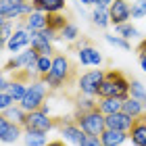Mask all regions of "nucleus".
I'll use <instances>...</instances> for the list:
<instances>
[{"label": "nucleus", "instance_id": "f257e3e1", "mask_svg": "<svg viewBox=\"0 0 146 146\" xmlns=\"http://www.w3.org/2000/svg\"><path fill=\"white\" fill-rule=\"evenodd\" d=\"M98 98H121V100H127L129 98V79L121 71H115V69L107 71V77H104V82L100 86Z\"/></svg>", "mask_w": 146, "mask_h": 146}, {"label": "nucleus", "instance_id": "f03ea898", "mask_svg": "<svg viewBox=\"0 0 146 146\" xmlns=\"http://www.w3.org/2000/svg\"><path fill=\"white\" fill-rule=\"evenodd\" d=\"M73 77V65L69 63V58L65 54H56L52 56V69L48 75L42 77V82L48 86L50 90H58Z\"/></svg>", "mask_w": 146, "mask_h": 146}, {"label": "nucleus", "instance_id": "7ed1b4c3", "mask_svg": "<svg viewBox=\"0 0 146 146\" xmlns=\"http://www.w3.org/2000/svg\"><path fill=\"white\" fill-rule=\"evenodd\" d=\"M75 123L84 129L86 136H94L100 138L107 129V123H104V115L98 109L90 111V113H75Z\"/></svg>", "mask_w": 146, "mask_h": 146}, {"label": "nucleus", "instance_id": "20e7f679", "mask_svg": "<svg viewBox=\"0 0 146 146\" xmlns=\"http://www.w3.org/2000/svg\"><path fill=\"white\" fill-rule=\"evenodd\" d=\"M34 13V4L29 0H0V21H13L19 17H29Z\"/></svg>", "mask_w": 146, "mask_h": 146}, {"label": "nucleus", "instance_id": "39448f33", "mask_svg": "<svg viewBox=\"0 0 146 146\" xmlns=\"http://www.w3.org/2000/svg\"><path fill=\"white\" fill-rule=\"evenodd\" d=\"M46 96H48V86H46L42 79L40 82H31L29 88H27V94L19 107H21L25 113H34V111H40V107L46 102Z\"/></svg>", "mask_w": 146, "mask_h": 146}, {"label": "nucleus", "instance_id": "423d86ee", "mask_svg": "<svg viewBox=\"0 0 146 146\" xmlns=\"http://www.w3.org/2000/svg\"><path fill=\"white\" fill-rule=\"evenodd\" d=\"M38 56H40V54L29 46V48H25L23 52H19L17 56H13L11 61H6V63H4V71H6V73H15V71H19V69H23V71L27 69L29 73H38V71H36V61H38Z\"/></svg>", "mask_w": 146, "mask_h": 146}, {"label": "nucleus", "instance_id": "0eeeda50", "mask_svg": "<svg viewBox=\"0 0 146 146\" xmlns=\"http://www.w3.org/2000/svg\"><path fill=\"white\" fill-rule=\"evenodd\" d=\"M104 77H107V73L102 69H92V71L84 73V75L77 79V88L84 96L94 98V96H98V92H100V86L104 82Z\"/></svg>", "mask_w": 146, "mask_h": 146}, {"label": "nucleus", "instance_id": "6e6552de", "mask_svg": "<svg viewBox=\"0 0 146 146\" xmlns=\"http://www.w3.org/2000/svg\"><path fill=\"white\" fill-rule=\"evenodd\" d=\"M52 127H56V123L52 121L48 115H44L42 111L27 113L25 123H23V129H25V131H40V134H48Z\"/></svg>", "mask_w": 146, "mask_h": 146}, {"label": "nucleus", "instance_id": "1a4fd4ad", "mask_svg": "<svg viewBox=\"0 0 146 146\" xmlns=\"http://www.w3.org/2000/svg\"><path fill=\"white\" fill-rule=\"evenodd\" d=\"M77 58H79V63H82L84 67H90V65L92 67H100L102 65V54L88 42V40L77 46Z\"/></svg>", "mask_w": 146, "mask_h": 146}, {"label": "nucleus", "instance_id": "9d476101", "mask_svg": "<svg viewBox=\"0 0 146 146\" xmlns=\"http://www.w3.org/2000/svg\"><path fill=\"white\" fill-rule=\"evenodd\" d=\"M27 46H31V34L25 29V23H21V25L15 29V34L11 36V40L6 42V50L15 54V52L27 48Z\"/></svg>", "mask_w": 146, "mask_h": 146}, {"label": "nucleus", "instance_id": "9b49d317", "mask_svg": "<svg viewBox=\"0 0 146 146\" xmlns=\"http://www.w3.org/2000/svg\"><path fill=\"white\" fill-rule=\"evenodd\" d=\"M104 123H107V129H117V131H125V134H129L131 127H134L136 119L125 115V113H115V115H107L104 117Z\"/></svg>", "mask_w": 146, "mask_h": 146}, {"label": "nucleus", "instance_id": "f8f14e48", "mask_svg": "<svg viewBox=\"0 0 146 146\" xmlns=\"http://www.w3.org/2000/svg\"><path fill=\"white\" fill-rule=\"evenodd\" d=\"M111 23L115 25H123V23H127V19L131 17V4L127 2V0H115V2L111 4Z\"/></svg>", "mask_w": 146, "mask_h": 146}, {"label": "nucleus", "instance_id": "ddd939ff", "mask_svg": "<svg viewBox=\"0 0 146 146\" xmlns=\"http://www.w3.org/2000/svg\"><path fill=\"white\" fill-rule=\"evenodd\" d=\"M21 129H23V125L13 123V121H9V119H0V140H2L4 144L17 142L19 138L23 136Z\"/></svg>", "mask_w": 146, "mask_h": 146}, {"label": "nucleus", "instance_id": "4468645a", "mask_svg": "<svg viewBox=\"0 0 146 146\" xmlns=\"http://www.w3.org/2000/svg\"><path fill=\"white\" fill-rule=\"evenodd\" d=\"M25 23V29L27 31H44L46 27H48V15L42 11H34L29 17L23 19Z\"/></svg>", "mask_w": 146, "mask_h": 146}, {"label": "nucleus", "instance_id": "2eb2a0df", "mask_svg": "<svg viewBox=\"0 0 146 146\" xmlns=\"http://www.w3.org/2000/svg\"><path fill=\"white\" fill-rule=\"evenodd\" d=\"M29 34H31V48H34L40 56H52V52H54L52 42H48V40L44 38L42 31H29Z\"/></svg>", "mask_w": 146, "mask_h": 146}, {"label": "nucleus", "instance_id": "dca6fc26", "mask_svg": "<svg viewBox=\"0 0 146 146\" xmlns=\"http://www.w3.org/2000/svg\"><path fill=\"white\" fill-rule=\"evenodd\" d=\"M61 136L65 138V142L75 144V146H79V144L84 142V138H86L84 129L79 127L77 123H67V125H63V127H61Z\"/></svg>", "mask_w": 146, "mask_h": 146}, {"label": "nucleus", "instance_id": "f3484780", "mask_svg": "<svg viewBox=\"0 0 146 146\" xmlns=\"http://www.w3.org/2000/svg\"><path fill=\"white\" fill-rule=\"evenodd\" d=\"M129 140L134 146H146V117L136 119L134 127L129 131Z\"/></svg>", "mask_w": 146, "mask_h": 146}, {"label": "nucleus", "instance_id": "a211bd4d", "mask_svg": "<svg viewBox=\"0 0 146 146\" xmlns=\"http://www.w3.org/2000/svg\"><path fill=\"white\" fill-rule=\"evenodd\" d=\"M31 4H34V11H42L46 15L63 13L65 9V0H31Z\"/></svg>", "mask_w": 146, "mask_h": 146}, {"label": "nucleus", "instance_id": "6ab92c4d", "mask_svg": "<svg viewBox=\"0 0 146 146\" xmlns=\"http://www.w3.org/2000/svg\"><path fill=\"white\" fill-rule=\"evenodd\" d=\"M98 111H100L104 117L107 115H115V113H121L123 111V100L121 98H100Z\"/></svg>", "mask_w": 146, "mask_h": 146}, {"label": "nucleus", "instance_id": "aec40b11", "mask_svg": "<svg viewBox=\"0 0 146 146\" xmlns=\"http://www.w3.org/2000/svg\"><path fill=\"white\" fill-rule=\"evenodd\" d=\"M129 138V134L125 131H117V129H104V134L100 136V140L104 146H123V142Z\"/></svg>", "mask_w": 146, "mask_h": 146}, {"label": "nucleus", "instance_id": "412c9836", "mask_svg": "<svg viewBox=\"0 0 146 146\" xmlns=\"http://www.w3.org/2000/svg\"><path fill=\"white\" fill-rule=\"evenodd\" d=\"M123 113L129 115V117H134V119H140V117H144V104L129 96L127 100H123Z\"/></svg>", "mask_w": 146, "mask_h": 146}, {"label": "nucleus", "instance_id": "4be33fe9", "mask_svg": "<svg viewBox=\"0 0 146 146\" xmlns=\"http://www.w3.org/2000/svg\"><path fill=\"white\" fill-rule=\"evenodd\" d=\"M92 23L96 25V27H107V25H111V13L107 9H98V6H94V11H92Z\"/></svg>", "mask_w": 146, "mask_h": 146}, {"label": "nucleus", "instance_id": "5701e85b", "mask_svg": "<svg viewBox=\"0 0 146 146\" xmlns=\"http://www.w3.org/2000/svg\"><path fill=\"white\" fill-rule=\"evenodd\" d=\"M25 117H27V113H25L21 107H11V109L2 111V119H9V121L19 123V125L25 123Z\"/></svg>", "mask_w": 146, "mask_h": 146}, {"label": "nucleus", "instance_id": "b1692460", "mask_svg": "<svg viewBox=\"0 0 146 146\" xmlns=\"http://www.w3.org/2000/svg\"><path fill=\"white\" fill-rule=\"evenodd\" d=\"M67 17L63 15V13H52V15H48V29L56 31V34H61V31L67 27Z\"/></svg>", "mask_w": 146, "mask_h": 146}, {"label": "nucleus", "instance_id": "393cba45", "mask_svg": "<svg viewBox=\"0 0 146 146\" xmlns=\"http://www.w3.org/2000/svg\"><path fill=\"white\" fill-rule=\"evenodd\" d=\"M129 96L136 98V100H140L146 107V88H144L142 82H138V79H131L129 82Z\"/></svg>", "mask_w": 146, "mask_h": 146}, {"label": "nucleus", "instance_id": "a878e982", "mask_svg": "<svg viewBox=\"0 0 146 146\" xmlns=\"http://www.w3.org/2000/svg\"><path fill=\"white\" fill-rule=\"evenodd\" d=\"M27 88H29L27 84L13 79V82H11V90H9V94H11L13 98H15V102H21L23 98H25V94H27Z\"/></svg>", "mask_w": 146, "mask_h": 146}, {"label": "nucleus", "instance_id": "bb28decb", "mask_svg": "<svg viewBox=\"0 0 146 146\" xmlns=\"http://www.w3.org/2000/svg\"><path fill=\"white\" fill-rule=\"evenodd\" d=\"M25 146H46V134H40V131H25L23 136Z\"/></svg>", "mask_w": 146, "mask_h": 146}, {"label": "nucleus", "instance_id": "cd10ccee", "mask_svg": "<svg viewBox=\"0 0 146 146\" xmlns=\"http://www.w3.org/2000/svg\"><path fill=\"white\" fill-rule=\"evenodd\" d=\"M15 29L17 27H15L13 21H0V44H2V48H6V42L15 34Z\"/></svg>", "mask_w": 146, "mask_h": 146}, {"label": "nucleus", "instance_id": "c85d7f7f", "mask_svg": "<svg viewBox=\"0 0 146 146\" xmlns=\"http://www.w3.org/2000/svg\"><path fill=\"white\" fill-rule=\"evenodd\" d=\"M117 36H121L125 40H134V38H140V31H138V27H134L131 23H123V25H117L115 27Z\"/></svg>", "mask_w": 146, "mask_h": 146}, {"label": "nucleus", "instance_id": "c756f323", "mask_svg": "<svg viewBox=\"0 0 146 146\" xmlns=\"http://www.w3.org/2000/svg\"><path fill=\"white\" fill-rule=\"evenodd\" d=\"M75 107H77V113H90V111L98 109V104L94 102L92 96H79L75 100Z\"/></svg>", "mask_w": 146, "mask_h": 146}, {"label": "nucleus", "instance_id": "7c9ffc66", "mask_svg": "<svg viewBox=\"0 0 146 146\" xmlns=\"http://www.w3.org/2000/svg\"><path fill=\"white\" fill-rule=\"evenodd\" d=\"M104 40L111 44V46H115V48H121V50H131V44H129V40H125L121 36H115V34H107L104 36Z\"/></svg>", "mask_w": 146, "mask_h": 146}, {"label": "nucleus", "instance_id": "2f4dec72", "mask_svg": "<svg viewBox=\"0 0 146 146\" xmlns=\"http://www.w3.org/2000/svg\"><path fill=\"white\" fill-rule=\"evenodd\" d=\"M52 69V56H38V61H36V71L40 73V75H48Z\"/></svg>", "mask_w": 146, "mask_h": 146}, {"label": "nucleus", "instance_id": "473e14b6", "mask_svg": "<svg viewBox=\"0 0 146 146\" xmlns=\"http://www.w3.org/2000/svg\"><path fill=\"white\" fill-rule=\"evenodd\" d=\"M77 36H79V29L73 23H67V27L61 31V40H67V42H75Z\"/></svg>", "mask_w": 146, "mask_h": 146}, {"label": "nucleus", "instance_id": "72a5a7b5", "mask_svg": "<svg viewBox=\"0 0 146 146\" xmlns=\"http://www.w3.org/2000/svg\"><path fill=\"white\" fill-rule=\"evenodd\" d=\"M142 17H146V0L131 2V19H142Z\"/></svg>", "mask_w": 146, "mask_h": 146}, {"label": "nucleus", "instance_id": "f704fd0d", "mask_svg": "<svg viewBox=\"0 0 146 146\" xmlns=\"http://www.w3.org/2000/svg\"><path fill=\"white\" fill-rule=\"evenodd\" d=\"M11 107H15V98H13L9 92H0V109L6 111Z\"/></svg>", "mask_w": 146, "mask_h": 146}, {"label": "nucleus", "instance_id": "c9c22d12", "mask_svg": "<svg viewBox=\"0 0 146 146\" xmlns=\"http://www.w3.org/2000/svg\"><path fill=\"white\" fill-rule=\"evenodd\" d=\"M79 146H104L100 138H94V136H86L84 138V142L79 144Z\"/></svg>", "mask_w": 146, "mask_h": 146}, {"label": "nucleus", "instance_id": "e433bc0d", "mask_svg": "<svg viewBox=\"0 0 146 146\" xmlns=\"http://www.w3.org/2000/svg\"><path fill=\"white\" fill-rule=\"evenodd\" d=\"M9 90H11V82L6 77H2L0 79V92H9Z\"/></svg>", "mask_w": 146, "mask_h": 146}, {"label": "nucleus", "instance_id": "4c0bfd02", "mask_svg": "<svg viewBox=\"0 0 146 146\" xmlns=\"http://www.w3.org/2000/svg\"><path fill=\"white\" fill-rule=\"evenodd\" d=\"M113 2H115V0H98V4H96V6H98V9H107V11H109Z\"/></svg>", "mask_w": 146, "mask_h": 146}, {"label": "nucleus", "instance_id": "58836bf2", "mask_svg": "<svg viewBox=\"0 0 146 146\" xmlns=\"http://www.w3.org/2000/svg\"><path fill=\"white\" fill-rule=\"evenodd\" d=\"M138 52H140V54H146V40H142V42L138 44Z\"/></svg>", "mask_w": 146, "mask_h": 146}, {"label": "nucleus", "instance_id": "ea45409f", "mask_svg": "<svg viewBox=\"0 0 146 146\" xmlns=\"http://www.w3.org/2000/svg\"><path fill=\"white\" fill-rule=\"evenodd\" d=\"M40 111H42L44 115H48V113H50V104H48V102H44L42 107H40Z\"/></svg>", "mask_w": 146, "mask_h": 146}, {"label": "nucleus", "instance_id": "a19ab883", "mask_svg": "<svg viewBox=\"0 0 146 146\" xmlns=\"http://www.w3.org/2000/svg\"><path fill=\"white\" fill-rule=\"evenodd\" d=\"M140 67H142V71L146 73V54H140Z\"/></svg>", "mask_w": 146, "mask_h": 146}, {"label": "nucleus", "instance_id": "79ce46f5", "mask_svg": "<svg viewBox=\"0 0 146 146\" xmlns=\"http://www.w3.org/2000/svg\"><path fill=\"white\" fill-rule=\"evenodd\" d=\"M46 146H65V142H61V140H52V142H48Z\"/></svg>", "mask_w": 146, "mask_h": 146}, {"label": "nucleus", "instance_id": "37998d69", "mask_svg": "<svg viewBox=\"0 0 146 146\" xmlns=\"http://www.w3.org/2000/svg\"><path fill=\"white\" fill-rule=\"evenodd\" d=\"M79 2H82V4H86V6H88V4H98V0H79Z\"/></svg>", "mask_w": 146, "mask_h": 146}, {"label": "nucleus", "instance_id": "c03bdc74", "mask_svg": "<svg viewBox=\"0 0 146 146\" xmlns=\"http://www.w3.org/2000/svg\"><path fill=\"white\" fill-rule=\"evenodd\" d=\"M144 117H146V115H144Z\"/></svg>", "mask_w": 146, "mask_h": 146}]
</instances>
